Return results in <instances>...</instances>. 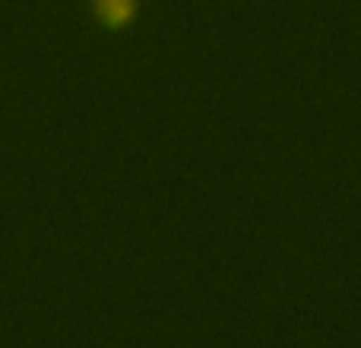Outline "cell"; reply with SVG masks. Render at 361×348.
Wrapping results in <instances>:
<instances>
[{"instance_id": "1", "label": "cell", "mask_w": 361, "mask_h": 348, "mask_svg": "<svg viewBox=\"0 0 361 348\" xmlns=\"http://www.w3.org/2000/svg\"><path fill=\"white\" fill-rule=\"evenodd\" d=\"M92 10L102 23L108 25H124L137 13V0H92Z\"/></svg>"}]
</instances>
